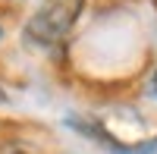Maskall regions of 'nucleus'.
Instances as JSON below:
<instances>
[{
	"instance_id": "1",
	"label": "nucleus",
	"mask_w": 157,
	"mask_h": 154,
	"mask_svg": "<svg viewBox=\"0 0 157 154\" xmlns=\"http://www.w3.org/2000/svg\"><path fill=\"white\" fill-rule=\"evenodd\" d=\"M82 10H85V0H41V6L32 13L29 25H25V35L35 44L50 47L69 35Z\"/></svg>"
},
{
	"instance_id": "2",
	"label": "nucleus",
	"mask_w": 157,
	"mask_h": 154,
	"mask_svg": "<svg viewBox=\"0 0 157 154\" xmlns=\"http://www.w3.org/2000/svg\"><path fill=\"white\" fill-rule=\"evenodd\" d=\"M0 154H44V148H38L29 138H3L0 142Z\"/></svg>"
},
{
	"instance_id": "3",
	"label": "nucleus",
	"mask_w": 157,
	"mask_h": 154,
	"mask_svg": "<svg viewBox=\"0 0 157 154\" xmlns=\"http://www.w3.org/2000/svg\"><path fill=\"white\" fill-rule=\"evenodd\" d=\"M0 104H6V91H3V85H0Z\"/></svg>"
},
{
	"instance_id": "4",
	"label": "nucleus",
	"mask_w": 157,
	"mask_h": 154,
	"mask_svg": "<svg viewBox=\"0 0 157 154\" xmlns=\"http://www.w3.org/2000/svg\"><path fill=\"white\" fill-rule=\"evenodd\" d=\"M151 85H154V94H157V69H154V79H151Z\"/></svg>"
},
{
	"instance_id": "5",
	"label": "nucleus",
	"mask_w": 157,
	"mask_h": 154,
	"mask_svg": "<svg viewBox=\"0 0 157 154\" xmlns=\"http://www.w3.org/2000/svg\"><path fill=\"white\" fill-rule=\"evenodd\" d=\"M0 41H3V25H0Z\"/></svg>"
}]
</instances>
